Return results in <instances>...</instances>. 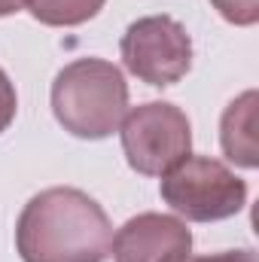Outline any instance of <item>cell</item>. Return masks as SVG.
Wrapping results in <instances>:
<instances>
[{"mask_svg": "<svg viewBox=\"0 0 259 262\" xmlns=\"http://www.w3.org/2000/svg\"><path fill=\"white\" fill-rule=\"evenodd\" d=\"M113 223L82 189L52 186L31 198L15 223L21 262H107Z\"/></svg>", "mask_w": 259, "mask_h": 262, "instance_id": "1", "label": "cell"}, {"mask_svg": "<svg viewBox=\"0 0 259 262\" xmlns=\"http://www.w3.org/2000/svg\"><path fill=\"white\" fill-rule=\"evenodd\" d=\"M52 113L79 140H104L119 131L128 113L125 73L104 58H76L52 82Z\"/></svg>", "mask_w": 259, "mask_h": 262, "instance_id": "2", "label": "cell"}, {"mask_svg": "<svg viewBox=\"0 0 259 262\" xmlns=\"http://www.w3.org/2000/svg\"><path fill=\"white\" fill-rule=\"evenodd\" d=\"M162 201L189 223H220L244 210L247 183L220 159L186 156L159 183Z\"/></svg>", "mask_w": 259, "mask_h": 262, "instance_id": "3", "label": "cell"}, {"mask_svg": "<svg viewBox=\"0 0 259 262\" xmlns=\"http://www.w3.org/2000/svg\"><path fill=\"white\" fill-rule=\"evenodd\" d=\"M128 168L143 177H162L192 149L189 116L171 101H146L131 107L119 125Z\"/></svg>", "mask_w": 259, "mask_h": 262, "instance_id": "4", "label": "cell"}, {"mask_svg": "<svg viewBox=\"0 0 259 262\" xmlns=\"http://www.w3.org/2000/svg\"><path fill=\"white\" fill-rule=\"evenodd\" d=\"M119 55L131 76L168 89L192 70V37L171 15H143L125 28Z\"/></svg>", "mask_w": 259, "mask_h": 262, "instance_id": "5", "label": "cell"}, {"mask_svg": "<svg viewBox=\"0 0 259 262\" xmlns=\"http://www.w3.org/2000/svg\"><path fill=\"white\" fill-rule=\"evenodd\" d=\"M192 232L171 213H137L113 235L110 256L116 262H186Z\"/></svg>", "mask_w": 259, "mask_h": 262, "instance_id": "6", "label": "cell"}, {"mask_svg": "<svg viewBox=\"0 0 259 262\" xmlns=\"http://www.w3.org/2000/svg\"><path fill=\"white\" fill-rule=\"evenodd\" d=\"M220 143L229 162L241 165V168H256L259 152H256V92H244L238 95L223 119H220Z\"/></svg>", "mask_w": 259, "mask_h": 262, "instance_id": "7", "label": "cell"}, {"mask_svg": "<svg viewBox=\"0 0 259 262\" xmlns=\"http://www.w3.org/2000/svg\"><path fill=\"white\" fill-rule=\"evenodd\" d=\"M107 0H25L28 12L49 28H76L95 18Z\"/></svg>", "mask_w": 259, "mask_h": 262, "instance_id": "8", "label": "cell"}, {"mask_svg": "<svg viewBox=\"0 0 259 262\" xmlns=\"http://www.w3.org/2000/svg\"><path fill=\"white\" fill-rule=\"evenodd\" d=\"M213 9L238 28H250L259 21V0H210Z\"/></svg>", "mask_w": 259, "mask_h": 262, "instance_id": "9", "label": "cell"}, {"mask_svg": "<svg viewBox=\"0 0 259 262\" xmlns=\"http://www.w3.org/2000/svg\"><path fill=\"white\" fill-rule=\"evenodd\" d=\"M15 110H18V95H15V85H12V79L6 76V70L0 67V134L12 125Z\"/></svg>", "mask_w": 259, "mask_h": 262, "instance_id": "10", "label": "cell"}, {"mask_svg": "<svg viewBox=\"0 0 259 262\" xmlns=\"http://www.w3.org/2000/svg\"><path fill=\"white\" fill-rule=\"evenodd\" d=\"M186 262H256V250L241 247V250H223V253H210V256H189Z\"/></svg>", "mask_w": 259, "mask_h": 262, "instance_id": "11", "label": "cell"}, {"mask_svg": "<svg viewBox=\"0 0 259 262\" xmlns=\"http://www.w3.org/2000/svg\"><path fill=\"white\" fill-rule=\"evenodd\" d=\"M21 9H25V0H0V18L15 15V12H21Z\"/></svg>", "mask_w": 259, "mask_h": 262, "instance_id": "12", "label": "cell"}]
</instances>
